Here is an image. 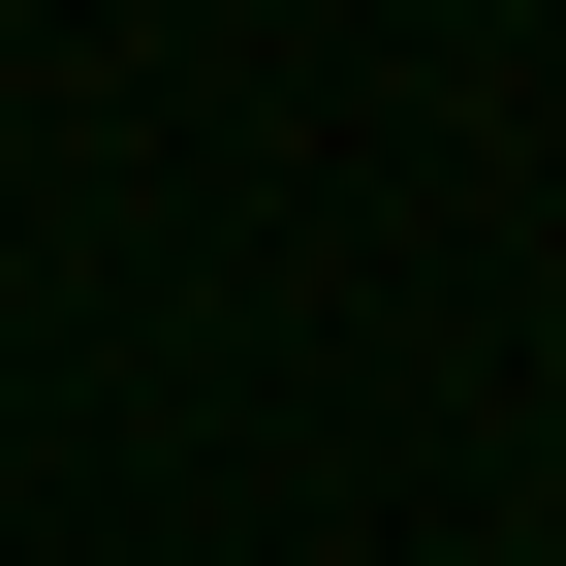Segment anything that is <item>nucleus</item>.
<instances>
[{"mask_svg":"<svg viewBox=\"0 0 566 566\" xmlns=\"http://www.w3.org/2000/svg\"><path fill=\"white\" fill-rule=\"evenodd\" d=\"M535 409H566V378H535Z\"/></svg>","mask_w":566,"mask_h":566,"instance_id":"f257e3e1","label":"nucleus"}]
</instances>
